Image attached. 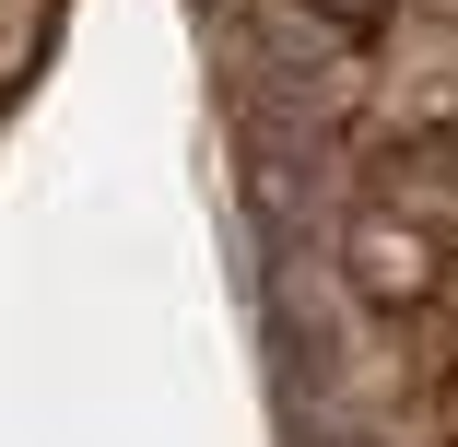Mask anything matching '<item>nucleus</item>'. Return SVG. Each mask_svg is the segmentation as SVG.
I'll list each match as a JSON object with an SVG mask.
<instances>
[{
  "mask_svg": "<svg viewBox=\"0 0 458 447\" xmlns=\"http://www.w3.org/2000/svg\"><path fill=\"white\" fill-rule=\"evenodd\" d=\"M341 271H352V295L377 306V318H423V306L446 295V236H435L423 212L364 201V212L341 224Z\"/></svg>",
  "mask_w": 458,
  "mask_h": 447,
  "instance_id": "obj_1",
  "label": "nucleus"
},
{
  "mask_svg": "<svg viewBox=\"0 0 458 447\" xmlns=\"http://www.w3.org/2000/svg\"><path fill=\"white\" fill-rule=\"evenodd\" d=\"M318 24H341V36H364V24H388V0H306Z\"/></svg>",
  "mask_w": 458,
  "mask_h": 447,
  "instance_id": "obj_2",
  "label": "nucleus"
},
{
  "mask_svg": "<svg viewBox=\"0 0 458 447\" xmlns=\"http://www.w3.org/2000/svg\"><path fill=\"white\" fill-rule=\"evenodd\" d=\"M435 412H446V435H458V365H446V400H435Z\"/></svg>",
  "mask_w": 458,
  "mask_h": 447,
  "instance_id": "obj_3",
  "label": "nucleus"
}]
</instances>
